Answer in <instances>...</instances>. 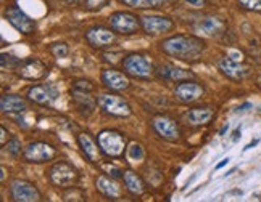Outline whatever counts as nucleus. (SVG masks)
<instances>
[{"mask_svg":"<svg viewBox=\"0 0 261 202\" xmlns=\"http://www.w3.org/2000/svg\"><path fill=\"white\" fill-rule=\"evenodd\" d=\"M205 48V40L194 34H176L166 37L162 42V50L168 56L184 63H197L202 58Z\"/></svg>","mask_w":261,"mask_h":202,"instance_id":"obj_1","label":"nucleus"},{"mask_svg":"<svg viewBox=\"0 0 261 202\" xmlns=\"http://www.w3.org/2000/svg\"><path fill=\"white\" fill-rule=\"evenodd\" d=\"M97 141H98L102 154L110 159H118L124 156V153L127 151V145H129L127 137L115 128L102 130V132L97 135Z\"/></svg>","mask_w":261,"mask_h":202,"instance_id":"obj_2","label":"nucleus"},{"mask_svg":"<svg viewBox=\"0 0 261 202\" xmlns=\"http://www.w3.org/2000/svg\"><path fill=\"white\" fill-rule=\"evenodd\" d=\"M94 85L90 80H74L73 88H71V99L76 106V109L79 111V114L89 117L94 113L95 108H98L97 105V98L92 95L94 93Z\"/></svg>","mask_w":261,"mask_h":202,"instance_id":"obj_3","label":"nucleus"},{"mask_svg":"<svg viewBox=\"0 0 261 202\" xmlns=\"http://www.w3.org/2000/svg\"><path fill=\"white\" fill-rule=\"evenodd\" d=\"M47 175H48L50 183L60 189L77 186L79 180H81L79 170L71 162H68V160H57V162L48 169Z\"/></svg>","mask_w":261,"mask_h":202,"instance_id":"obj_4","label":"nucleus"},{"mask_svg":"<svg viewBox=\"0 0 261 202\" xmlns=\"http://www.w3.org/2000/svg\"><path fill=\"white\" fill-rule=\"evenodd\" d=\"M121 68L129 77L140 79V80H148L155 76V66L152 59L145 53H129L123 56L121 59Z\"/></svg>","mask_w":261,"mask_h":202,"instance_id":"obj_5","label":"nucleus"},{"mask_svg":"<svg viewBox=\"0 0 261 202\" xmlns=\"http://www.w3.org/2000/svg\"><path fill=\"white\" fill-rule=\"evenodd\" d=\"M97 105H98V109L110 117L126 119L133 114V108H130V105L123 96L116 95L115 92L100 93L97 96Z\"/></svg>","mask_w":261,"mask_h":202,"instance_id":"obj_6","label":"nucleus"},{"mask_svg":"<svg viewBox=\"0 0 261 202\" xmlns=\"http://www.w3.org/2000/svg\"><path fill=\"white\" fill-rule=\"evenodd\" d=\"M108 24L116 34H121V36H134L139 31H142L140 16L130 13V12L112 13L108 18Z\"/></svg>","mask_w":261,"mask_h":202,"instance_id":"obj_7","label":"nucleus"},{"mask_svg":"<svg viewBox=\"0 0 261 202\" xmlns=\"http://www.w3.org/2000/svg\"><path fill=\"white\" fill-rule=\"evenodd\" d=\"M152 128L156 137L169 141V143H176L182 138V130H180L179 122L169 116H155L152 120Z\"/></svg>","mask_w":261,"mask_h":202,"instance_id":"obj_8","label":"nucleus"},{"mask_svg":"<svg viewBox=\"0 0 261 202\" xmlns=\"http://www.w3.org/2000/svg\"><path fill=\"white\" fill-rule=\"evenodd\" d=\"M57 156V149L47 141H33L23 149V157L26 162L44 164L54 160Z\"/></svg>","mask_w":261,"mask_h":202,"instance_id":"obj_9","label":"nucleus"},{"mask_svg":"<svg viewBox=\"0 0 261 202\" xmlns=\"http://www.w3.org/2000/svg\"><path fill=\"white\" fill-rule=\"evenodd\" d=\"M87 44L90 47H94L97 50H105L110 48L116 44L118 34L113 31L112 27H105V26H92L89 27L86 34H84Z\"/></svg>","mask_w":261,"mask_h":202,"instance_id":"obj_10","label":"nucleus"},{"mask_svg":"<svg viewBox=\"0 0 261 202\" xmlns=\"http://www.w3.org/2000/svg\"><path fill=\"white\" fill-rule=\"evenodd\" d=\"M5 19L12 24L19 34L23 36H31L36 32V21L33 18H29V15H26L21 8L18 5H12L5 10Z\"/></svg>","mask_w":261,"mask_h":202,"instance_id":"obj_11","label":"nucleus"},{"mask_svg":"<svg viewBox=\"0 0 261 202\" xmlns=\"http://www.w3.org/2000/svg\"><path fill=\"white\" fill-rule=\"evenodd\" d=\"M10 196L15 202H39L42 194L39 188L28 180H13L10 183Z\"/></svg>","mask_w":261,"mask_h":202,"instance_id":"obj_12","label":"nucleus"},{"mask_svg":"<svg viewBox=\"0 0 261 202\" xmlns=\"http://www.w3.org/2000/svg\"><path fill=\"white\" fill-rule=\"evenodd\" d=\"M140 24L142 31L148 36H163L171 32L174 29V21L168 16L160 15H142L140 16Z\"/></svg>","mask_w":261,"mask_h":202,"instance_id":"obj_13","label":"nucleus"},{"mask_svg":"<svg viewBox=\"0 0 261 202\" xmlns=\"http://www.w3.org/2000/svg\"><path fill=\"white\" fill-rule=\"evenodd\" d=\"M174 96L182 105L195 103V101H198L200 98L205 96V87L202 84H198L194 79H187V80H182V82H179L176 85Z\"/></svg>","mask_w":261,"mask_h":202,"instance_id":"obj_14","label":"nucleus"},{"mask_svg":"<svg viewBox=\"0 0 261 202\" xmlns=\"http://www.w3.org/2000/svg\"><path fill=\"white\" fill-rule=\"evenodd\" d=\"M100 80H102V84L107 90L115 92V93L126 92V90H129V87H130L129 76L124 73V71H118L115 68L103 69L102 74H100Z\"/></svg>","mask_w":261,"mask_h":202,"instance_id":"obj_15","label":"nucleus"},{"mask_svg":"<svg viewBox=\"0 0 261 202\" xmlns=\"http://www.w3.org/2000/svg\"><path fill=\"white\" fill-rule=\"evenodd\" d=\"M16 74L23 80H42L48 74V66L39 58H28L23 59L21 64L18 66Z\"/></svg>","mask_w":261,"mask_h":202,"instance_id":"obj_16","label":"nucleus"},{"mask_svg":"<svg viewBox=\"0 0 261 202\" xmlns=\"http://www.w3.org/2000/svg\"><path fill=\"white\" fill-rule=\"evenodd\" d=\"M60 92L54 84H37L28 88L26 96L37 106H50L58 98Z\"/></svg>","mask_w":261,"mask_h":202,"instance_id":"obj_17","label":"nucleus"},{"mask_svg":"<svg viewBox=\"0 0 261 202\" xmlns=\"http://www.w3.org/2000/svg\"><path fill=\"white\" fill-rule=\"evenodd\" d=\"M218 69L221 71V74L227 77L229 80H232V82H242V80L247 79L250 74L248 66L242 64L239 59H234L230 56L221 58L218 63Z\"/></svg>","mask_w":261,"mask_h":202,"instance_id":"obj_18","label":"nucleus"},{"mask_svg":"<svg viewBox=\"0 0 261 202\" xmlns=\"http://www.w3.org/2000/svg\"><path fill=\"white\" fill-rule=\"evenodd\" d=\"M215 117V109L210 106H200V108H192L184 113L182 120L187 127L192 128H200L206 127L212 124V120Z\"/></svg>","mask_w":261,"mask_h":202,"instance_id":"obj_19","label":"nucleus"},{"mask_svg":"<svg viewBox=\"0 0 261 202\" xmlns=\"http://www.w3.org/2000/svg\"><path fill=\"white\" fill-rule=\"evenodd\" d=\"M155 76L156 79L163 80V82H182V80H187V79H194L195 74L192 71L189 69H184V68H179L176 64H171V63H165V64H160L156 69H155Z\"/></svg>","mask_w":261,"mask_h":202,"instance_id":"obj_20","label":"nucleus"},{"mask_svg":"<svg viewBox=\"0 0 261 202\" xmlns=\"http://www.w3.org/2000/svg\"><path fill=\"white\" fill-rule=\"evenodd\" d=\"M195 29L208 37H221L227 32V23L219 16H203L195 24Z\"/></svg>","mask_w":261,"mask_h":202,"instance_id":"obj_21","label":"nucleus"},{"mask_svg":"<svg viewBox=\"0 0 261 202\" xmlns=\"http://www.w3.org/2000/svg\"><path fill=\"white\" fill-rule=\"evenodd\" d=\"M98 193L108 200H119L123 197V188L116 183V180L110 175H98L95 180Z\"/></svg>","mask_w":261,"mask_h":202,"instance_id":"obj_22","label":"nucleus"},{"mask_svg":"<svg viewBox=\"0 0 261 202\" xmlns=\"http://www.w3.org/2000/svg\"><path fill=\"white\" fill-rule=\"evenodd\" d=\"M77 140V146L79 149H81V153L83 156L89 160V162H98V157H100V146H98V141L92 137V135H89L87 132H83V133H79L76 137Z\"/></svg>","mask_w":261,"mask_h":202,"instance_id":"obj_23","label":"nucleus"},{"mask_svg":"<svg viewBox=\"0 0 261 202\" xmlns=\"http://www.w3.org/2000/svg\"><path fill=\"white\" fill-rule=\"evenodd\" d=\"M0 109L4 114H21L28 109V99L16 93H5L0 98Z\"/></svg>","mask_w":261,"mask_h":202,"instance_id":"obj_24","label":"nucleus"},{"mask_svg":"<svg viewBox=\"0 0 261 202\" xmlns=\"http://www.w3.org/2000/svg\"><path fill=\"white\" fill-rule=\"evenodd\" d=\"M123 183H124V188L133 196H142V194H145V191H147L145 180L140 177L137 172L130 170V169L124 170V174H123Z\"/></svg>","mask_w":261,"mask_h":202,"instance_id":"obj_25","label":"nucleus"},{"mask_svg":"<svg viewBox=\"0 0 261 202\" xmlns=\"http://www.w3.org/2000/svg\"><path fill=\"white\" fill-rule=\"evenodd\" d=\"M123 5L129 8H136V10H148V8H158L169 4L171 0H119Z\"/></svg>","mask_w":261,"mask_h":202,"instance_id":"obj_26","label":"nucleus"},{"mask_svg":"<svg viewBox=\"0 0 261 202\" xmlns=\"http://www.w3.org/2000/svg\"><path fill=\"white\" fill-rule=\"evenodd\" d=\"M23 59L16 58L15 55L12 53H2L0 55V68H2V71H16L18 66L21 64Z\"/></svg>","mask_w":261,"mask_h":202,"instance_id":"obj_27","label":"nucleus"},{"mask_svg":"<svg viewBox=\"0 0 261 202\" xmlns=\"http://www.w3.org/2000/svg\"><path fill=\"white\" fill-rule=\"evenodd\" d=\"M48 52L55 58H66L69 55V47L66 42H54V44H50Z\"/></svg>","mask_w":261,"mask_h":202,"instance_id":"obj_28","label":"nucleus"},{"mask_svg":"<svg viewBox=\"0 0 261 202\" xmlns=\"http://www.w3.org/2000/svg\"><path fill=\"white\" fill-rule=\"evenodd\" d=\"M63 200H86V194L83 189H79L77 186L63 189Z\"/></svg>","mask_w":261,"mask_h":202,"instance_id":"obj_29","label":"nucleus"},{"mask_svg":"<svg viewBox=\"0 0 261 202\" xmlns=\"http://www.w3.org/2000/svg\"><path fill=\"white\" fill-rule=\"evenodd\" d=\"M7 151H8V154L12 156V157H19V154H21V141H19L16 137H12L8 141H7V145H5Z\"/></svg>","mask_w":261,"mask_h":202,"instance_id":"obj_30","label":"nucleus"},{"mask_svg":"<svg viewBox=\"0 0 261 202\" xmlns=\"http://www.w3.org/2000/svg\"><path fill=\"white\" fill-rule=\"evenodd\" d=\"M237 4L242 10L261 15V0H237Z\"/></svg>","mask_w":261,"mask_h":202,"instance_id":"obj_31","label":"nucleus"},{"mask_svg":"<svg viewBox=\"0 0 261 202\" xmlns=\"http://www.w3.org/2000/svg\"><path fill=\"white\" fill-rule=\"evenodd\" d=\"M108 4H110V0H84L83 2V5L87 12H92V13L103 10Z\"/></svg>","mask_w":261,"mask_h":202,"instance_id":"obj_32","label":"nucleus"},{"mask_svg":"<svg viewBox=\"0 0 261 202\" xmlns=\"http://www.w3.org/2000/svg\"><path fill=\"white\" fill-rule=\"evenodd\" d=\"M127 156L129 159H133V160H140V159H144V149L140 145H130L127 146Z\"/></svg>","mask_w":261,"mask_h":202,"instance_id":"obj_33","label":"nucleus"},{"mask_svg":"<svg viewBox=\"0 0 261 202\" xmlns=\"http://www.w3.org/2000/svg\"><path fill=\"white\" fill-rule=\"evenodd\" d=\"M208 0H184V4L194 7V8H203Z\"/></svg>","mask_w":261,"mask_h":202,"instance_id":"obj_34","label":"nucleus"},{"mask_svg":"<svg viewBox=\"0 0 261 202\" xmlns=\"http://www.w3.org/2000/svg\"><path fill=\"white\" fill-rule=\"evenodd\" d=\"M0 130H2V146H5V145H7V133H8V132H7V128H5L4 125L0 127Z\"/></svg>","mask_w":261,"mask_h":202,"instance_id":"obj_35","label":"nucleus"},{"mask_svg":"<svg viewBox=\"0 0 261 202\" xmlns=\"http://www.w3.org/2000/svg\"><path fill=\"white\" fill-rule=\"evenodd\" d=\"M63 2H66L68 5H79L81 2H84V0H63Z\"/></svg>","mask_w":261,"mask_h":202,"instance_id":"obj_36","label":"nucleus"},{"mask_svg":"<svg viewBox=\"0 0 261 202\" xmlns=\"http://www.w3.org/2000/svg\"><path fill=\"white\" fill-rule=\"evenodd\" d=\"M226 164H229V159H224L223 162H219V164L216 165V169H218V170H219V169H223V167H224Z\"/></svg>","mask_w":261,"mask_h":202,"instance_id":"obj_37","label":"nucleus"},{"mask_svg":"<svg viewBox=\"0 0 261 202\" xmlns=\"http://www.w3.org/2000/svg\"><path fill=\"white\" fill-rule=\"evenodd\" d=\"M256 85H258V88L261 90V74H259V76L256 77Z\"/></svg>","mask_w":261,"mask_h":202,"instance_id":"obj_38","label":"nucleus"},{"mask_svg":"<svg viewBox=\"0 0 261 202\" xmlns=\"http://www.w3.org/2000/svg\"><path fill=\"white\" fill-rule=\"evenodd\" d=\"M239 135H240V128H237L236 132H234V141H236V140L239 138Z\"/></svg>","mask_w":261,"mask_h":202,"instance_id":"obj_39","label":"nucleus"},{"mask_svg":"<svg viewBox=\"0 0 261 202\" xmlns=\"http://www.w3.org/2000/svg\"><path fill=\"white\" fill-rule=\"evenodd\" d=\"M256 143H258V141H253V143H250L248 146H245V151H247V149H250V148H253V146H255Z\"/></svg>","mask_w":261,"mask_h":202,"instance_id":"obj_40","label":"nucleus"}]
</instances>
